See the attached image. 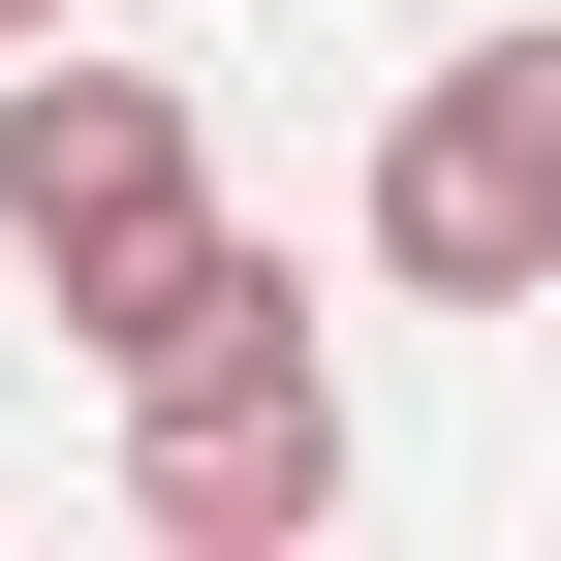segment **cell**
<instances>
[{"label": "cell", "mask_w": 561, "mask_h": 561, "mask_svg": "<svg viewBox=\"0 0 561 561\" xmlns=\"http://www.w3.org/2000/svg\"><path fill=\"white\" fill-rule=\"evenodd\" d=\"M375 280H405V312H530V280H561V32L405 62V125H375Z\"/></svg>", "instance_id": "cell-1"}, {"label": "cell", "mask_w": 561, "mask_h": 561, "mask_svg": "<svg viewBox=\"0 0 561 561\" xmlns=\"http://www.w3.org/2000/svg\"><path fill=\"white\" fill-rule=\"evenodd\" d=\"M125 500H157L187 561H280V530H343V375H312V343L125 375Z\"/></svg>", "instance_id": "cell-2"}, {"label": "cell", "mask_w": 561, "mask_h": 561, "mask_svg": "<svg viewBox=\"0 0 561 561\" xmlns=\"http://www.w3.org/2000/svg\"><path fill=\"white\" fill-rule=\"evenodd\" d=\"M32 32H62V0H0V62H32Z\"/></svg>", "instance_id": "cell-3"}]
</instances>
